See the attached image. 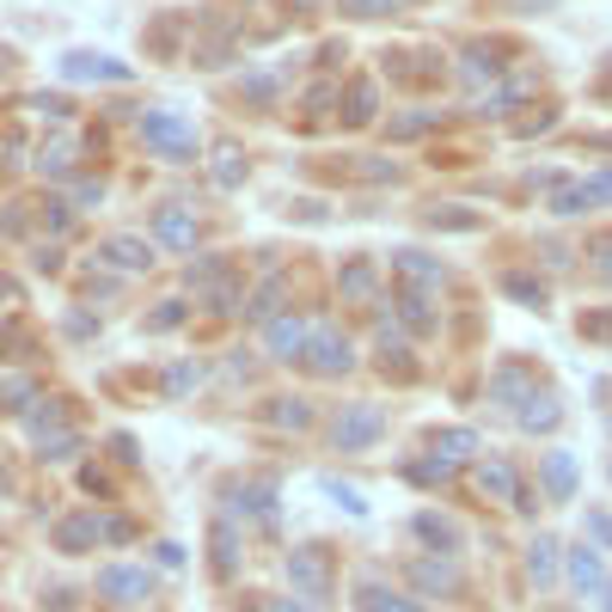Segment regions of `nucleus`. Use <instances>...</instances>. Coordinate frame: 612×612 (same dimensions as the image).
I'll use <instances>...</instances> for the list:
<instances>
[{
	"mask_svg": "<svg viewBox=\"0 0 612 612\" xmlns=\"http://www.w3.org/2000/svg\"><path fill=\"white\" fill-rule=\"evenodd\" d=\"M136 129L160 160H172V166H190V160H197V122L178 117V110H141Z\"/></svg>",
	"mask_w": 612,
	"mask_h": 612,
	"instance_id": "nucleus-1",
	"label": "nucleus"
},
{
	"mask_svg": "<svg viewBox=\"0 0 612 612\" xmlns=\"http://www.w3.org/2000/svg\"><path fill=\"white\" fill-rule=\"evenodd\" d=\"M386 435V411L380 404H343L331 416V447L337 454H367V447Z\"/></svg>",
	"mask_w": 612,
	"mask_h": 612,
	"instance_id": "nucleus-2",
	"label": "nucleus"
},
{
	"mask_svg": "<svg viewBox=\"0 0 612 612\" xmlns=\"http://www.w3.org/2000/svg\"><path fill=\"white\" fill-rule=\"evenodd\" d=\"M289 581H294V595L301 600H331V551L325 545H294L289 551Z\"/></svg>",
	"mask_w": 612,
	"mask_h": 612,
	"instance_id": "nucleus-3",
	"label": "nucleus"
},
{
	"mask_svg": "<svg viewBox=\"0 0 612 612\" xmlns=\"http://www.w3.org/2000/svg\"><path fill=\"white\" fill-rule=\"evenodd\" d=\"M306 367H313V374H325V380H337V374H350V367H355L350 337H343V331H331V325H319V331L306 337Z\"/></svg>",
	"mask_w": 612,
	"mask_h": 612,
	"instance_id": "nucleus-4",
	"label": "nucleus"
},
{
	"mask_svg": "<svg viewBox=\"0 0 612 612\" xmlns=\"http://www.w3.org/2000/svg\"><path fill=\"white\" fill-rule=\"evenodd\" d=\"M153 595V576L136 564H105L98 569V600H110V607H136V600Z\"/></svg>",
	"mask_w": 612,
	"mask_h": 612,
	"instance_id": "nucleus-5",
	"label": "nucleus"
},
{
	"mask_svg": "<svg viewBox=\"0 0 612 612\" xmlns=\"http://www.w3.org/2000/svg\"><path fill=\"white\" fill-rule=\"evenodd\" d=\"M61 80H110V86H122V80H136V68L117 56H98V49H68L61 56Z\"/></svg>",
	"mask_w": 612,
	"mask_h": 612,
	"instance_id": "nucleus-6",
	"label": "nucleus"
},
{
	"mask_svg": "<svg viewBox=\"0 0 612 612\" xmlns=\"http://www.w3.org/2000/svg\"><path fill=\"white\" fill-rule=\"evenodd\" d=\"M153 239L172 245V251H197V209H184V202H166V209L153 214Z\"/></svg>",
	"mask_w": 612,
	"mask_h": 612,
	"instance_id": "nucleus-7",
	"label": "nucleus"
},
{
	"mask_svg": "<svg viewBox=\"0 0 612 612\" xmlns=\"http://www.w3.org/2000/svg\"><path fill=\"white\" fill-rule=\"evenodd\" d=\"M306 337H313V325L294 319V313H275V319L263 325V343H270L275 362H294V355H306Z\"/></svg>",
	"mask_w": 612,
	"mask_h": 612,
	"instance_id": "nucleus-8",
	"label": "nucleus"
},
{
	"mask_svg": "<svg viewBox=\"0 0 612 612\" xmlns=\"http://www.w3.org/2000/svg\"><path fill=\"white\" fill-rule=\"evenodd\" d=\"M98 258L110 263V270H153V239H136V233H110L105 245H98Z\"/></svg>",
	"mask_w": 612,
	"mask_h": 612,
	"instance_id": "nucleus-9",
	"label": "nucleus"
},
{
	"mask_svg": "<svg viewBox=\"0 0 612 612\" xmlns=\"http://www.w3.org/2000/svg\"><path fill=\"white\" fill-rule=\"evenodd\" d=\"M392 270L404 275L416 294H428V289H442V282H447L442 258H428V251H392Z\"/></svg>",
	"mask_w": 612,
	"mask_h": 612,
	"instance_id": "nucleus-10",
	"label": "nucleus"
},
{
	"mask_svg": "<svg viewBox=\"0 0 612 612\" xmlns=\"http://www.w3.org/2000/svg\"><path fill=\"white\" fill-rule=\"evenodd\" d=\"M411 581L423 588V595H459V564L447 557V551H442V557H416Z\"/></svg>",
	"mask_w": 612,
	"mask_h": 612,
	"instance_id": "nucleus-11",
	"label": "nucleus"
},
{
	"mask_svg": "<svg viewBox=\"0 0 612 612\" xmlns=\"http://www.w3.org/2000/svg\"><path fill=\"white\" fill-rule=\"evenodd\" d=\"M539 478H545V490L557 496V503H569V496H576V454H569V447L539 454Z\"/></svg>",
	"mask_w": 612,
	"mask_h": 612,
	"instance_id": "nucleus-12",
	"label": "nucleus"
},
{
	"mask_svg": "<svg viewBox=\"0 0 612 612\" xmlns=\"http://www.w3.org/2000/svg\"><path fill=\"white\" fill-rule=\"evenodd\" d=\"M564 569H569V588H576V595H600V588H607V564H600L595 545H576L564 557Z\"/></svg>",
	"mask_w": 612,
	"mask_h": 612,
	"instance_id": "nucleus-13",
	"label": "nucleus"
},
{
	"mask_svg": "<svg viewBox=\"0 0 612 612\" xmlns=\"http://www.w3.org/2000/svg\"><path fill=\"white\" fill-rule=\"evenodd\" d=\"M478 490H484V496H496V503H515V496H520V478H515V466H508V459H478Z\"/></svg>",
	"mask_w": 612,
	"mask_h": 612,
	"instance_id": "nucleus-14",
	"label": "nucleus"
},
{
	"mask_svg": "<svg viewBox=\"0 0 612 612\" xmlns=\"http://www.w3.org/2000/svg\"><path fill=\"white\" fill-rule=\"evenodd\" d=\"M98 545V515H68V520H56V551H92Z\"/></svg>",
	"mask_w": 612,
	"mask_h": 612,
	"instance_id": "nucleus-15",
	"label": "nucleus"
},
{
	"mask_svg": "<svg viewBox=\"0 0 612 612\" xmlns=\"http://www.w3.org/2000/svg\"><path fill=\"white\" fill-rule=\"evenodd\" d=\"M416 527V539H423V545H435V551H459V520H447V515H435V508H423V515L411 520Z\"/></svg>",
	"mask_w": 612,
	"mask_h": 612,
	"instance_id": "nucleus-16",
	"label": "nucleus"
},
{
	"mask_svg": "<svg viewBox=\"0 0 612 612\" xmlns=\"http://www.w3.org/2000/svg\"><path fill=\"white\" fill-rule=\"evenodd\" d=\"M564 423V404L551 392H533L527 404H520V428H533V435H551V428Z\"/></svg>",
	"mask_w": 612,
	"mask_h": 612,
	"instance_id": "nucleus-17",
	"label": "nucleus"
},
{
	"mask_svg": "<svg viewBox=\"0 0 612 612\" xmlns=\"http://www.w3.org/2000/svg\"><path fill=\"white\" fill-rule=\"evenodd\" d=\"M362 612H428L423 600L398 595V588H386V581H367L362 588Z\"/></svg>",
	"mask_w": 612,
	"mask_h": 612,
	"instance_id": "nucleus-18",
	"label": "nucleus"
},
{
	"mask_svg": "<svg viewBox=\"0 0 612 612\" xmlns=\"http://www.w3.org/2000/svg\"><path fill=\"white\" fill-rule=\"evenodd\" d=\"M209 178L221 184V190H239V184H245V153L233 148V141H221V148H214V160H209Z\"/></svg>",
	"mask_w": 612,
	"mask_h": 612,
	"instance_id": "nucleus-19",
	"label": "nucleus"
},
{
	"mask_svg": "<svg viewBox=\"0 0 612 612\" xmlns=\"http://www.w3.org/2000/svg\"><path fill=\"white\" fill-rule=\"evenodd\" d=\"M490 398H496V404H527V398H533V380H527L520 367H496V380H490Z\"/></svg>",
	"mask_w": 612,
	"mask_h": 612,
	"instance_id": "nucleus-20",
	"label": "nucleus"
},
{
	"mask_svg": "<svg viewBox=\"0 0 612 612\" xmlns=\"http://www.w3.org/2000/svg\"><path fill=\"white\" fill-rule=\"evenodd\" d=\"M435 454H442L447 466L472 459V454H478V428H435Z\"/></svg>",
	"mask_w": 612,
	"mask_h": 612,
	"instance_id": "nucleus-21",
	"label": "nucleus"
},
{
	"mask_svg": "<svg viewBox=\"0 0 612 612\" xmlns=\"http://www.w3.org/2000/svg\"><path fill=\"white\" fill-rule=\"evenodd\" d=\"M527 576H533L539 588H545V581L557 576V539H551V533H539L533 545H527Z\"/></svg>",
	"mask_w": 612,
	"mask_h": 612,
	"instance_id": "nucleus-22",
	"label": "nucleus"
},
{
	"mask_svg": "<svg viewBox=\"0 0 612 612\" xmlns=\"http://www.w3.org/2000/svg\"><path fill=\"white\" fill-rule=\"evenodd\" d=\"M233 508H239V515H258L263 527H275V484H245Z\"/></svg>",
	"mask_w": 612,
	"mask_h": 612,
	"instance_id": "nucleus-23",
	"label": "nucleus"
},
{
	"mask_svg": "<svg viewBox=\"0 0 612 612\" xmlns=\"http://www.w3.org/2000/svg\"><path fill=\"white\" fill-rule=\"evenodd\" d=\"M239 569V533L233 520H214V576H233Z\"/></svg>",
	"mask_w": 612,
	"mask_h": 612,
	"instance_id": "nucleus-24",
	"label": "nucleus"
},
{
	"mask_svg": "<svg viewBox=\"0 0 612 612\" xmlns=\"http://www.w3.org/2000/svg\"><path fill=\"white\" fill-rule=\"evenodd\" d=\"M270 416L275 428H313V404H306V398H270Z\"/></svg>",
	"mask_w": 612,
	"mask_h": 612,
	"instance_id": "nucleus-25",
	"label": "nucleus"
},
{
	"mask_svg": "<svg viewBox=\"0 0 612 612\" xmlns=\"http://www.w3.org/2000/svg\"><path fill=\"white\" fill-rule=\"evenodd\" d=\"M503 294H508V301H520V306H545V282L527 275V270H508L503 275Z\"/></svg>",
	"mask_w": 612,
	"mask_h": 612,
	"instance_id": "nucleus-26",
	"label": "nucleus"
},
{
	"mask_svg": "<svg viewBox=\"0 0 612 612\" xmlns=\"http://www.w3.org/2000/svg\"><path fill=\"white\" fill-rule=\"evenodd\" d=\"M380 117V86L374 80H350V122H374Z\"/></svg>",
	"mask_w": 612,
	"mask_h": 612,
	"instance_id": "nucleus-27",
	"label": "nucleus"
},
{
	"mask_svg": "<svg viewBox=\"0 0 612 612\" xmlns=\"http://www.w3.org/2000/svg\"><path fill=\"white\" fill-rule=\"evenodd\" d=\"M337 289H343V301H367V294L380 289V275H374V263H350V270L337 275Z\"/></svg>",
	"mask_w": 612,
	"mask_h": 612,
	"instance_id": "nucleus-28",
	"label": "nucleus"
},
{
	"mask_svg": "<svg viewBox=\"0 0 612 612\" xmlns=\"http://www.w3.org/2000/svg\"><path fill=\"white\" fill-rule=\"evenodd\" d=\"M398 319L411 325V331H435V313H428V294L404 289V294H398Z\"/></svg>",
	"mask_w": 612,
	"mask_h": 612,
	"instance_id": "nucleus-29",
	"label": "nucleus"
},
{
	"mask_svg": "<svg viewBox=\"0 0 612 612\" xmlns=\"http://www.w3.org/2000/svg\"><path fill=\"white\" fill-rule=\"evenodd\" d=\"M61 423V398H37V411H25V428L37 442H49V428Z\"/></svg>",
	"mask_w": 612,
	"mask_h": 612,
	"instance_id": "nucleus-30",
	"label": "nucleus"
},
{
	"mask_svg": "<svg viewBox=\"0 0 612 612\" xmlns=\"http://www.w3.org/2000/svg\"><path fill=\"white\" fill-rule=\"evenodd\" d=\"M404 478H411V484H447L454 466H447L442 454H428V459H416V466H404Z\"/></svg>",
	"mask_w": 612,
	"mask_h": 612,
	"instance_id": "nucleus-31",
	"label": "nucleus"
},
{
	"mask_svg": "<svg viewBox=\"0 0 612 612\" xmlns=\"http://www.w3.org/2000/svg\"><path fill=\"white\" fill-rule=\"evenodd\" d=\"M325 496H331V503L337 508H343V515H367V503H362V490H355V484H343V478H325Z\"/></svg>",
	"mask_w": 612,
	"mask_h": 612,
	"instance_id": "nucleus-32",
	"label": "nucleus"
},
{
	"mask_svg": "<svg viewBox=\"0 0 612 612\" xmlns=\"http://www.w3.org/2000/svg\"><path fill=\"white\" fill-rule=\"evenodd\" d=\"M428 227H447V233H472V227H484V214H466V209H428Z\"/></svg>",
	"mask_w": 612,
	"mask_h": 612,
	"instance_id": "nucleus-33",
	"label": "nucleus"
},
{
	"mask_svg": "<svg viewBox=\"0 0 612 612\" xmlns=\"http://www.w3.org/2000/svg\"><path fill=\"white\" fill-rule=\"evenodd\" d=\"M275 301H282V282H275V275H270V282H263V289L251 294V301H245V313H251V319H263V325H270V319H275Z\"/></svg>",
	"mask_w": 612,
	"mask_h": 612,
	"instance_id": "nucleus-34",
	"label": "nucleus"
},
{
	"mask_svg": "<svg viewBox=\"0 0 612 612\" xmlns=\"http://www.w3.org/2000/svg\"><path fill=\"white\" fill-rule=\"evenodd\" d=\"M337 7H343L350 19H386V13H398L404 0H337Z\"/></svg>",
	"mask_w": 612,
	"mask_h": 612,
	"instance_id": "nucleus-35",
	"label": "nucleus"
},
{
	"mask_svg": "<svg viewBox=\"0 0 612 612\" xmlns=\"http://www.w3.org/2000/svg\"><path fill=\"white\" fill-rule=\"evenodd\" d=\"M202 380V367L197 362H178V367H166V392L172 398H184V392H190V386H197Z\"/></svg>",
	"mask_w": 612,
	"mask_h": 612,
	"instance_id": "nucleus-36",
	"label": "nucleus"
},
{
	"mask_svg": "<svg viewBox=\"0 0 612 612\" xmlns=\"http://www.w3.org/2000/svg\"><path fill=\"white\" fill-rule=\"evenodd\" d=\"M581 190H588V209H612V166L595 172V178H581Z\"/></svg>",
	"mask_w": 612,
	"mask_h": 612,
	"instance_id": "nucleus-37",
	"label": "nucleus"
},
{
	"mask_svg": "<svg viewBox=\"0 0 612 612\" xmlns=\"http://www.w3.org/2000/svg\"><path fill=\"white\" fill-rule=\"evenodd\" d=\"M459 74L472 80V86H484V80L503 74V61H496V56H466V68H459Z\"/></svg>",
	"mask_w": 612,
	"mask_h": 612,
	"instance_id": "nucleus-38",
	"label": "nucleus"
},
{
	"mask_svg": "<svg viewBox=\"0 0 612 612\" xmlns=\"http://www.w3.org/2000/svg\"><path fill=\"white\" fill-rule=\"evenodd\" d=\"M31 110H37V117H49V122H68V98H61V92H37V98H31Z\"/></svg>",
	"mask_w": 612,
	"mask_h": 612,
	"instance_id": "nucleus-39",
	"label": "nucleus"
},
{
	"mask_svg": "<svg viewBox=\"0 0 612 612\" xmlns=\"http://www.w3.org/2000/svg\"><path fill=\"white\" fill-rule=\"evenodd\" d=\"M184 325V301H160V313L148 319V331H178Z\"/></svg>",
	"mask_w": 612,
	"mask_h": 612,
	"instance_id": "nucleus-40",
	"label": "nucleus"
},
{
	"mask_svg": "<svg viewBox=\"0 0 612 612\" xmlns=\"http://www.w3.org/2000/svg\"><path fill=\"white\" fill-rule=\"evenodd\" d=\"M74 454H80V435H56V442H44V459H49V466H68Z\"/></svg>",
	"mask_w": 612,
	"mask_h": 612,
	"instance_id": "nucleus-41",
	"label": "nucleus"
},
{
	"mask_svg": "<svg viewBox=\"0 0 612 612\" xmlns=\"http://www.w3.org/2000/svg\"><path fill=\"white\" fill-rule=\"evenodd\" d=\"M588 539H595L600 551H612V515L607 508H588Z\"/></svg>",
	"mask_w": 612,
	"mask_h": 612,
	"instance_id": "nucleus-42",
	"label": "nucleus"
},
{
	"mask_svg": "<svg viewBox=\"0 0 612 612\" xmlns=\"http://www.w3.org/2000/svg\"><path fill=\"white\" fill-rule=\"evenodd\" d=\"M423 129H435V110H416V117H398V122H392V136H398V141L423 136Z\"/></svg>",
	"mask_w": 612,
	"mask_h": 612,
	"instance_id": "nucleus-43",
	"label": "nucleus"
},
{
	"mask_svg": "<svg viewBox=\"0 0 612 612\" xmlns=\"http://www.w3.org/2000/svg\"><path fill=\"white\" fill-rule=\"evenodd\" d=\"M37 166H44V172H56V178H61V172L74 166V148H68V141H56V148H44V160H37Z\"/></svg>",
	"mask_w": 612,
	"mask_h": 612,
	"instance_id": "nucleus-44",
	"label": "nucleus"
},
{
	"mask_svg": "<svg viewBox=\"0 0 612 612\" xmlns=\"http://www.w3.org/2000/svg\"><path fill=\"white\" fill-rule=\"evenodd\" d=\"M275 92H282V86H275V74H245V98H258V105H270Z\"/></svg>",
	"mask_w": 612,
	"mask_h": 612,
	"instance_id": "nucleus-45",
	"label": "nucleus"
},
{
	"mask_svg": "<svg viewBox=\"0 0 612 612\" xmlns=\"http://www.w3.org/2000/svg\"><path fill=\"white\" fill-rule=\"evenodd\" d=\"M68 221H74V209H68L61 197H49V202H44V227H49V233H68Z\"/></svg>",
	"mask_w": 612,
	"mask_h": 612,
	"instance_id": "nucleus-46",
	"label": "nucleus"
},
{
	"mask_svg": "<svg viewBox=\"0 0 612 612\" xmlns=\"http://www.w3.org/2000/svg\"><path fill=\"white\" fill-rule=\"evenodd\" d=\"M588 258H595V270H600V275H607V282H612V233H600V239L588 245Z\"/></svg>",
	"mask_w": 612,
	"mask_h": 612,
	"instance_id": "nucleus-47",
	"label": "nucleus"
},
{
	"mask_svg": "<svg viewBox=\"0 0 612 612\" xmlns=\"http://www.w3.org/2000/svg\"><path fill=\"white\" fill-rule=\"evenodd\" d=\"M98 539H110V545H129V539H136V527H129V520H98Z\"/></svg>",
	"mask_w": 612,
	"mask_h": 612,
	"instance_id": "nucleus-48",
	"label": "nucleus"
},
{
	"mask_svg": "<svg viewBox=\"0 0 612 612\" xmlns=\"http://www.w3.org/2000/svg\"><path fill=\"white\" fill-rule=\"evenodd\" d=\"M331 105H337V92H331V86H313V92H306V110H313V117H325Z\"/></svg>",
	"mask_w": 612,
	"mask_h": 612,
	"instance_id": "nucleus-49",
	"label": "nucleus"
},
{
	"mask_svg": "<svg viewBox=\"0 0 612 612\" xmlns=\"http://www.w3.org/2000/svg\"><path fill=\"white\" fill-rule=\"evenodd\" d=\"M110 447H117V459H122V466H141V447H136V435H117V442H110Z\"/></svg>",
	"mask_w": 612,
	"mask_h": 612,
	"instance_id": "nucleus-50",
	"label": "nucleus"
},
{
	"mask_svg": "<svg viewBox=\"0 0 612 612\" xmlns=\"http://www.w3.org/2000/svg\"><path fill=\"white\" fill-rule=\"evenodd\" d=\"M153 557H160L166 569H178L184 564V545H172V539H166V545H153Z\"/></svg>",
	"mask_w": 612,
	"mask_h": 612,
	"instance_id": "nucleus-51",
	"label": "nucleus"
},
{
	"mask_svg": "<svg viewBox=\"0 0 612 612\" xmlns=\"http://www.w3.org/2000/svg\"><path fill=\"white\" fill-rule=\"evenodd\" d=\"M270 612H313V600H301V595H294V600H270Z\"/></svg>",
	"mask_w": 612,
	"mask_h": 612,
	"instance_id": "nucleus-52",
	"label": "nucleus"
},
{
	"mask_svg": "<svg viewBox=\"0 0 612 612\" xmlns=\"http://www.w3.org/2000/svg\"><path fill=\"white\" fill-rule=\"evenodd\" d=\"M7 68H13V56H7V49H0V74H7Z\"/></svg>",
	"mask_w": 612,
	"mask_h": 612,
	"instance_id": "nucleus-53",
	"label": "nucleus"
},
{
	"mask_svg": "<svg viewBox=\"0 0 612 612\" xmlns=\"http://www.w3.org/2000/svg\"><path fill=\"white\" fill-rule=\"evenodd\" d=\"M607 612H612V581H607Z\"/></svg>",
	"mask_w": 612,
	"mask_h": 612,
	"instance_id": "nucleus-54",
	"label": "nucleus"
}]
</instances>
